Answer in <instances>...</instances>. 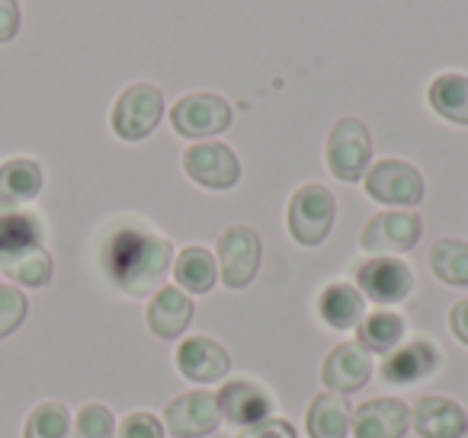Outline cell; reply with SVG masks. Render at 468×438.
<instances>
[{"instance_id":"cell-27","label":"cell","mask_w":468,"mask_h":438,"mask_svg":"<svg viewBox=\"0 0 468 438\" xmlns=\"http://www.w3.org/2000/svg\"><path fill=\"white\" fill-rule=\"evenodd\" d=\"M71 412L58 400H46V403L33 406L23 425V438H71Z\"/></svg>"},{"instance_id":"cell-1","label":"cell","mask_w":468,"mask_h":438,"mask_svg":"<svg viewBox=\"0 0 468 438\" xmlns=\"http://www.w3.org/2000/svg\"><path fill=\"white\" fill-rule=\"evenodd\" d=\"M103 269L122 295L148 297L164 288V278L174 269V244L151 231L122 227L106 240Z\"/></svg>"},{"instance_id":"cell-20","label":"cell","mask_w":468,"mask_h":438,"mask_svg":"<svg viewBox=\"0 0 468 438\" xmlns=\"http://www.w3.org/2000/svg\"><path fill=\"white\" fill-rule=\"evenodd\" d=\"M42 193V167L33 157H10L0 163V212L33 202Z\"/></svg>"},{"instance_id":"cell-31","label":"cell","mask_w":468,"mask_h":438,"mask_svg":"<svg viewBox=\"0 0 468 438\" xmlns=\"http://www.w3.org/2000/svg\"><path fill=\"white\" fill-rule=\"evenodd\" d=\"M238 438H299V432H295V425L289 422V419H267V422H257L250 425V429H241L238 432Z\"/></svg>"},{"instance_id":"cell-15","label":"cell","mask_w":468,"mask_h":438,"mask_svg":"<svg viewBox=\"0 0 468 438\" xmlns=\"http://www.w3.org/2000/svg\"><path fill=\"white\" fill-rule=\"evenodd\" d=\"M372 352H366L356 339L340 342L327 352L324 365H321V381L331 393H356L369 384L372 378Z\"/></svg>"},{"instance_id":"cell-17","label":"cell","mask_w":468,"mask_h":438,"mask_svg":"<svg viewBox=\"0 0 468 438\" xmlns=\"http://www.w3.org/2000/svg\"><path fill=\"white\" fill-rule=\"evenodd\" d=\"M176 371L193 384H215L231 371V355L208 336H189L176 346Z\"/></svg>"},{"instance_id":"cell-19","label":"cell","mask_w":468,"mask_h":438,"mask_svg":"<svg viewBox=\"0 0 468 438\" xmlns=\"http://www.w3.org/2000/svg\"><path fill=\"white\" fill-rule=\"evenodd\" d=\"M196 317V304L193 297L186 295L176 285H164V288L154 291L148 304V329L157 336V339H180L189 329Z\"/></svg>"},{"instance_id":"cell-26","label":"cell","mask_w":468,"mask_h":438,"mask_svg":"<svg viewBox=\"0 0 468 438\" xmlns=\"http://www.w3.org/2000/svg\"><path fill=\"white\" fill-rule=\"evenodd\" d=\"M430 269L449 288H468V244L455 237H442L430 250Z\"/></svg>"},{"instance_id":"cell-22","label":"cell","mask_w":468,"mask_h":438,"mask_svg":"<svg viewBox=\"0 0 468 438\" xmlns=\"http://www.w3.org/2000/svg\"><path fill=\"white\" fill-rule=\"evenodd\" d=\"M318 317L331 329H353L363 323L366 317V297L359 295V288L346 282H331L318 297Z\"/></svg>"},{"instance_id":"cell-8","label":"cell","mask_w":468,"mask_h":438,"mask_svg":"<svg viewBox=\"0 0 468 438\" xmlns=\"http://www.w3.org/2000/svg\"><path fill=\"white\" fill-rule=\"evenodd\" d=\"M423 234V221L417 212H378L366 221V227L359 231V246H363L369 256H398V253H408L417 246Z\"/></svg>"},{"instance_id":"cell-6","label":"cell","mask_w":468,"mask_h":438,"mask_svg":"<svg viewBox=\"0 0 468 438\" xmlns=\"http://www.w3.org/2000/svg\"><path fill=\"white\" fill-rule=\"evenodd\" d=\"M164 119V93L154 84H132L119 93L110 125L122 141H144Z\"/></svg>"},{"instance_id":"cell-12","label":"cell","mask_w":468,"mask_h":438,"mask_svg":"<svg viewBox=\"0 0 468 438\" xmlns=\"http://www.w3.org/2000/svg\"><path fill=\"white\" fill-rule=\"evenodd\" d=\"M164 425L174 438H206L221 425L218 400L208 391L180 393L164 410Z\"/></svg>"},{"instance_id":"cell-29","label":"cell","mask_w":468,"mask_h":438,"mask_svg":"<svg viewBox=\"0 0 468 438\" xmlns=\"http://www.w3.org/2000/svg\"><path fill=\"white\" fill-rule=\"evenodd\" d=\"M29 314V301L23 288L16 285H0V339H7L10 333L23 327Z\"/></svg>"},{"instance_id":"cell-24","label":"cell","mask_w":468,"mask_h":438,"mask_svg":"<svg viewBox=\"0 0 468 438\" xmlns=\"http://www.w3.org/2000/svg\"><path fill=\"white\" fill-rule=\"evenodd\" d=\"M430 110L452 125H468V78L465 74H440L427 90Z\"/></svg>"},{"instance_id":"cell-7","label":"cell","mask_w":468,"mask_h":438,"mask_svg":"<svg viewBox=\"0 0 468 438\" xmlns=\"http://www.w3.org/2000/svg\"><path fill=\"white\" fill-rule=\"evenodd\" d=\"M261 259H263V244L254 227L234 224L218 237V278L225 288L231 291L248 288L257 272H261Z\"/></svg>"},{"instance_id":"cell-9","label":"cell","mask_w":468,"mask_h":438,"mask_svg":"<svg viewBox=\"0 0 468 438\" xmlns=\"http://www.w3.org/2000/svg\"><path fill=\"white\" fill-rule=\"evenodd\" d=\"M170 125L180 138L186 141H202V138H215L231 125V106L221 99L218 93H189V97L176 99L170 110Z\"/></svg>"},{"instance_id":"cell-25","label":"cell","mask_w":468,"mask_h":438,"mask_svg":"<svg viewBox=\"0 0 468 438\" xmlns=\"http://www.w3.org/2000/svg\"><path fill=\"white\" fill-rule=\"evenodd\" d=\"M404 339V317L391 314V310H376V314L363 317L356 327V342L366 352H395Z\"/></svg>"},{"instance_id":"cell-21","label":"cell","mask_w":468,"mask_h":438,"mask_svg":"<svg viewBox=\"0 0 468 438\" xmlns=\"http://www.w3.org/2000/svg\"><path fill=\"white\" fill-rule=\"evenodd\" d=\"M353 425V406L344 393H318L305 412L308 438H346Z\"/></svg>"},{"instance_id":"cell-14","label":"cell","mask_w":468,"mask_h":438,"mask_svg":"<svg viewBox=\"0 0 468 438\" xmlns=\"http://www.w3.org/2000/svg\"><path fill=\"white\" fill-rule=\"evenodd\" d=\"M442 365V352L427 339V336H417L410 342H401L395 352H388L382 365V381L385 384L410 387L430 381Z\"/></svg>"},{"instance_id":"cell-2","label":"cell","mask_w":468,"mask_h":438,"mask_svg":"<svg viewBox=\"0 0 468 438\" xmlns=\"http://www.w3.org/2000/svg\"><path fill=\"white\" fill-rule=\"evenodd\" d=\"M0 272L23 288H42L52 282V253L42 246V227L33 214H0Z\"/></svg>"},{"instance_id":"cell-18","label":"cell","mask_w":468,"mask_h":438,"mask_svg":"<svg viewBox=\"0 0 468 438\" xmlns=\"http://www.w3.org/2000/svg\"><path fill=\"white\" fill-rule=\"evenodd\" d=\"M420 438H465L468 435V412L452 397H420L410 410Z\"/></svg>"},{"instance_id":"cell-11","label":"cell","mask_w":468,"mask_h":438,"mask_svg":"<svg viewBox=\"0 0 468 438\" xmlns=\"http://www.w3.org/2000/svg\"><path fill=\"white\" fill-rule=\"evenodd\" d=\"M356 288L372 304H401L414 291V272L398 256H372L356 269Z\"/></svg>"},{"instance_id":"cell-23","label":"cell","mask_w":468,"mask_h":438,"mask_svg":"<svg viewBox=\"0 0 468 438\" xmlns=\"http://www.w3.org/2000/svg\"><path fill=\"white\" fill-rule=\"evenodd\" d=\"M170 272L176 278V288H183L186 295H206L218 282V266H215V256L206 246H186V250H180V256L174 259V269Z\"/></svg>"},{"instance_id":"cell-3","label":"cell","mask_w":468,"mask_h":438,"mask_svg":"<svg viewBox=\"0 0 468 438\" xmlns=\"http://www.w3.org/2000/svg\"><path fill=\"white\" fill-rule=\"evenodd\" d=\"M337 218V199L321 182H305L292 193L286 208V227L295 244L302 246H321L327 240Z\"/></svg>"},{"instance_id":"cell-16","label":"cell","mask_w":468,"mask_h":438,"mask_svg":"<svg viewBox=\"0 0 468 438\" xmlns=\"http://www.w3.org/2000/svg\"><path fill=\"white\" fill-rule=\"evenodd\" d=\"M410 429V406L398 397H376L353 410V438H404Z\"/></svg>"},{"instance_id":"cell-4","label":"cell","mask_w":468,"mask_h":438,"mask_svg":"<svg viewBox=\"0 0 468 438\" xmlns=\"http://www.w3.org/2000/svg\"><path fill=\"white\" fill-rule=\"evenodd\" d=\"M372 135L363 119L344 116L327 135V170L340 182H359L372 167Z\"/></svg>"},{"instance_id":"cell-28","label":"cell","mask_w":468,"mask_h":438,"mask_svg":"<svg viewBox=\"0 0 468 438\" xmlns=\"http://www.w3.org/2000/svg\"><path fill=\"white\" fill-rule=\"evenodd\" d=\"M71 438H116V419L103 403H84L74 412Z\"/></svg>"},{"instance_id":"cell-33","label":"cell","mask_w":468,"mask_h":438,"mask_svg":"<svg viewBox=\"0 0 468 438\" xmlns=\"http://www.w3.org/2000/svg\"><path fill=\"white\" fill-rule=\"evenodd\" d=\"M449 329H452L455 339L468 349V297H465V301L452 304V310H449Z\"/></svg>"},{"instance_id":"cell-5","label":"cell","mask_w":468,"mask_h":438,"mask_svg":"<svg viewBox=\"0 0 468 438\" xmlns=\"http://www.w3.org/2000/svg\"><path fill=\"white\" fill-rule=\"evenodd\" d=\"M366 182V195L378 205H388V208H414L423 202V176L417 167H410L408 161H376L363 176Z\"/></svg>"},{"instance_id":"cell-30","label":"cell","mask_w":468,"mask_h":438,"mask_svg":"<svg viewBox=\"0 0 468 438\" xmlns=\"http://www.w3.org/2000/svg\"><path fill=\"white\" fill-rule=\"evenodd\" d=\"M116 438H164V422L148 410H135L116 425Z\"/></svg>"},{"instance_id":"cell-13","label":"cell","mask_w":468,"mask_h":438,"mask_svg":"<svg viewBox=\"0 0 468 438\" xmlns=\"http://www.w3.org/2000/svg\"><path fill=\"white\" fill-rule=\"evenodd\" d=\"M215 400H218L221 422H231L234 429H250L273 419V397L257 381H228L215 393Z\"/></svg>"},{"instance_id":"cell-32","label":"cell","mask_w":468,"mask_h":438,"mask_svg":"<svg viewBox=\"0 0 468 438\" xmlns=\"http://www.w3.org/2000/svg\"><path fill=\"white\" fill-rule=\"evenodd\" d=\"M20 33V4L16 0H0V46L16 39Z\"/></svg>"},{"instance_id":"cell-10","label":"cell","mask_w":468,"mask_h":438,"mask_svg":"<svg viewBox=\"0 0 468 438\" xmlns=\"http://www.w3.org/2000/svg\"><path fill=\"white\" fill-rule=\"evenodd\" d=\"M183 173L202 189L225 193L241 182V161L228 144L221 141H199L183 151Z\"/></svg>"}]
</instances>
